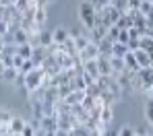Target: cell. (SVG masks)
I'll return each instance as SVG.
<instances>
[{"label": "cell", "instance_id": "obj_21", "mask_svg": "<svg viewBox=\"0 0 153 136\" xmlns=\"http://www.w3.org/2000/svg\"><path fill=\"white\" fill-rule=\"evenodd\" d=\"M46 17H48V10H46L44 6H37V8H35V12H33V21H35V25H42V27H44Z\"/></svg>", "mask_w": 153, "mask_h": 136}, {"label": "cell", "instance_id": "obj_17", "mask_svg": "<svg viewBox=\"0 0 153 136\" xmlns=\"http://www.w3.org/2000/svg\"><path fill=\"white\" fill-rule=\"evenodd\" d=\"M124 64H126V70H130V72H139L141 70V66H139V62H137V58H134L132 52L124 54Z\"/></svg>", "mask_w": 153, "mask_h": 136}, {"label": "cell", "instance_id": "obj_24", "mask_svg": "<svg viewBox=\"0 0 153 136\" xmlns=\"http://www.w3.org/2000/svg\"><path fill=\"white\" fill-rule=\"evenodd\" d=\"M116 27L122 29V31H128V29L132 27V17L128 15V12H124L120 19H118V23H116Z\"/></svg>", "mask_w": 153, "mask_h": 136}, {"label": "cell", "instance_id": "obj_20", "mask_svg": "<svg viewBox=\"0 0 153 136\" xmlns=\"http://www.w3.org/2000/svg\"><path fill=\"white\" fill-rule=\"evenodd\" d=\"M33 54V46L27 41V43H21V46H17V56H21L23 60H29Z\"/></svg>", "mask_w": 153, "mask_h": 136}, {"label": "cell", "instance_id": "obj_7", "mask_svg": "<svg viewBox=\"0 0 153 136\" xmlns=\"http://www.w3.org/2000/svg\"><path fill=\"white\" fill-rule=\"evenodd\" d=\"M95 62H97L100 76H112V66H110V58L108 56H97Z\"/></svg>", "mask_w": 153, "mask_h": 136}, {"label": "cell", "instance_id": "obj_1", "mask_svg": "<svg viewBox=\"0 0 153 136\" xmlns=\"http://www.w3.org/2000/svg\"><path fill=\"white\" fill-rule=\"evenodd\" d=\"M46 72H44V68L42 66H37V68H33L29 74H25V87L21 89L23 93H33V91H37L44 82H46Z\"/></svg>", "mask_w": 153, "mask_h": 136}, {"label": "cell", "instance_id": "obj_13", "mask_svg": "<svg viewBox=\"0 0 153 136\" xmlns=\"http://www.w3.org/2000/svg\"><path fill=\"white\" fill-rule=\"evenodd\" d=\"M105 89L114 95V99H116V101L122 97V87L116 82V79H114V76H108V85H105Z\"/></svg>", "mask_w": 153, "mask_h": 136}, {"label": "cell", "instance_id": "obj_15", "mask_svg": "<svg viewBox=\"0 0 153 136\" xmlns=\"http://www.w3.org/2000/svg\"><path fill=\"white\" fill-rule=\"evenodd\" d=\"M112 118H114V109H112V105H103L102 111H100V122L108 128L110 122H112Z\"/></svg>", "mask_w": 153, "mask_h": 136}, {"label": "cell", "instance_id": "obj_6", "mask_svg": "<svg viewBox=\"0 0 153 136\" xmlns=\"http://www.w3.org/2000/svg\"><path fill=\"white\" fill-rule=\"evenodd\" d=\"M48 56H50V50H48V48H44V46H35V48H33V54H31V60H33L35 66H42L44 60H46Z\"/></svg>", "mask_w": 153, "mask_h": 136}, {"label": "cell", "instance_id": "obj_32", "mask_svg": "<svg viewBox=\"0 0 153 136\" xmlns=\"http://www.w3.org/2000/svg\"><path fill=\"white\" fill-rule=\"evenodd\" d=\"M110 4H112V6H116L120 12H126V10H128V6H126L128 0H110Z\"/></svg>", "mask_w": 153, "mask_h": 136}, {"label": "cell", "instance_id": "obj_52", "mask_svg": "<svg viewBox=\"0 0 153 136\" xmlns=\"http://www.w3.org/2000/svg\"><path fill=\"white\" fill-rule=\"evenodd\" d=\"M149 95H151V99H153V87H151V89H149Z\"/></svg>", "mask_w": 153, "mask_h": 136}, {"label": "cell", "instance_id": "obj_46", "mask_svg": "<svg viewBox=\"0 0 153 136\" xmlns=\"http://www.w3.org/2000/svg\"><path fill=\"white\" fill-rule=\"evenodd\" d=\"M54 136H68V132H66V130H56Z\"/></svg>", "mask_w": 153, "mask_h": 136}, {"label": "cell", "instance_id": "obj_42", "mask_svg": "<svg viewBox=\"0 0 153 136\" xmlns=\"http://www.w3.org/2000/svg\"><path fill=\"white\" fill-rule=\"evenodd\" d=\"M128 39H130V37H128V31H120L118 41H120V43H128Z\"/></svg>", "mask_w": 153, "mask_h": 136}, {"label": "cell", "instance_id": "obj_29", "mask_svg": "<svg viewBox=\"0 0 153 136\" xmlns=\"http://www.w3.org/2000/svg\"><path fill=\"white\" fill-rule=\"evenodd\" d=\"M151 10H153V6H151V0H141V4H139V12L147 17V15H149Z\"/></svg>", "mask_w": 153, "mask_h": 136}, {"label": "cell", "instance_id": "obj_16", "mask_svg": "<svg viewBox=\"0 0 153 136\" xmlns=\"http://www.w3.org/2000/svg\"><path fill=\"white\" fill-rule=\"evenodd\" d=\"M112 43H114V41H110V39H108V35L103 37L100 43H95V46H97L100 56H108V58H110V56H112Z\"/></svg>", "mask_w": 153, "mask_h": 136}, {"label": "cell", "instance_id": "obj_53", "mask_svg": "<svg viewBox=\"0 0 153 136\" xmlns=\"http://www.w3.org/2000/svg\"><path fill=\"white\" fill-rule=\"evenodd\" d=\"M143 136H153V134H149V132H145V134H143Z\"/></svg>", "mask_w": 153, "mask_h": 136}, {"label": "cell", "instance_id": "obj_10", "mask_svg": "<svg viewBox=\"0 0 153 136\" xmlns=\"http://www.w3.org/2000/svg\"><path fill=\"white\" fill-rule=\"evenodd\" d=\"M25 120L23 118H19V115H13V120L8 122V132L10 134H21V130L25 128Z\"/></svg>", "mask_w": 153, "mask_h": 136}, {"label": "cell", "instance_id": "obj_2", "mask_svg": "<svg viewBox=\"0 0 153 136\" xmlns=\"http://www.w3.org/2000/svg\"><path fill=\"white\" fill-rule=\"evenodd\" d=\"M79 15H81V21H83V27L87 29V31H91L93 25H95V8L85 0L83 4H81V8H79Z\"/></svg>", "mask_w": 153, "mask_h": 136}, {"label": "cell", "instance_id": "obj_28", "mask_svg": "<svg viewBox=\"0 0 153 136\" xmlns=\"http://www.w3.org/2000/svg\"><path fill=\"white\" fill-rule=\"evenodd\" d=\"M85 95H87V97H93V99H97V97H100V87H97V82H91V85H87V87H85Z\"/></svg>", "mask_w": 153, "mask_h": 136}, {"label": "cell", "instance_id": "obj_43", "mask_svg": "<svg viewBox=\"0 0 153 136\" xmlns=\"http://www.w3.org/2000/svg\"><path fill=\"white\" fill-rule=\"evenodd\" d=\"M21 64H23V58H21V56H13V68H19V66H21Z\"/></svg>", "mask_w": 153, "mask_h": 136}, {"label": "cell", "instance_id": "obj_55", "mask_svg": "<svg viewBox=\"0 0 153 136\" xmlns=\"http://www.w3.org/2000/svg\"><path fill=\"white\" fill-rule=\"evenodd\" d=\"M0 126H2V124H0Z\"/></svg>", "mask_w": 153, "mask_h": 136}, {"label": "cell", "instance_id": "obj_26", "mask_svg": "<svg viewBox=\"0 0 153 136\" xmlns=\"http://www.w3.org/2000/svg\"><path fill=\"white\" fill-rule=\"evenodd\" d=\"M33 68H37V66H35V64H33V60L29 58V60H23V64L17 68V72H19V74H29Z\"/></svg>", "mask_w": 153, "mask_h": 136}, {"label": "cell", "instance_id": "obj_38", "mask_svg": "<svg viewBox=\"0 0 153 136\" xmlns=\"http://www.w3.org/2000/svg\"><path fill=\"white\" fill-rule=\"evenodd\" d=\"M141 35H143V33H141V29H137V27H130V29H128V37H130V39H139Z\"/></svg>", "mask_w": 153, "mask_h": 136}, {"label": "cell", "instance_id": "obj_50", "mask_svg": "<svg viewBox=\"0 0 153 136\" xmlns=\"http://www.w3.org/2000/svg\"><path fill=\"white\" fill-rule=\"evenodd\" d=\"M2 50H4V43H2V39H0V52H2Z\"/></svg>", "mask_w": 153, "mask_h": 136}, {"label": "cell", "instance_id": "obj_51", "mask_svg": "<svg viewBox=\"0 0 153 136\" xmlns=\"http://www.w3.org/2000/svg\"><path fill=\"white\" fill-rule=\"evenodd\" d=\"M0 136H13V134L10 132H4V134H0Z\"/></svg>", "mask_w": 153, "mask_h": 136}, {"label": "cell", "instance_id": "obj_35", "mask_svg": "<svg viewBox=\"0 0 153 136\" xmlns=\"http://www.w3.org/2000/svg\"><path fill=\"white\" fill-rule=\"evenodd\" d=\"M118 136H137L134 134V128H130V126H122L120 130H116Z\"/></svg>", "mask_w": 153, "mask_h": 136}, {"label": "cell", "instance_id": "obj_9", "mask_svg": "<svg viewBox=\"0 0 153 136\" xmlns=\"http://www.w3.org/2000/svg\"><path fill=\"white\" fill-rule=\"evenodd\" d=\"M105 35H108V27H105L103 23H97V25H93V29H91V37H89V41L100 43Z\"/></svg>", "mask_w": 153, "mask_h": 136}, {"label": "cell", "instance_id": "obj_5", "mask_svg": "<svg viewBox=\"0 0 153 136\" xmlns=\"http://www.w3.org/2000/svg\"><path fill=\"white\" fill-rule=\"evenodd\" d=\"M100 56V52H97V46L93 43V41H89L81 52H79V58H81V62H87V60H95Z\"/></svg>", "mask_w": 153, "mask_h": 136}, {"label": "cell", "instance_id": "obj_19", "mask_svg": "<svg viewBox=\"0 0 153 136\" xmlns=\"http://www.w3.org/2000/svg\"><path fill=\"white\" fill-rule=\"evenodd\" d=\"M29 41V33H27L25 29H17L15 33H13V43H17V46H21V43H27Z\"/></svg>", "mask_w": 153, "mask_h": 136}, {"label": "cell", "instance_id": "obj_40", "mask_svg": "<svg viewBox=\"0 0 153 136\" xmlns=\"http://www.w3.org/2000/svg\"><path fill=\"white\" fill-rule=\"evenodd\" d=\"M13 85H17L19 89H23V87H25V74H17V79H15Z\"/></svg>", "mask_w": 153, "mask_h": 136}, {"label": "cell", "instance_id": "obj_30", "mask_svg": "<svg viewBox=\"0 0 153 136\" xmlns=\"http://www.w3.org/2000/svg\"><path fill=\"white\" fill-rule=\"evenodd\" d=\"M81 107L85 109V111H91V109L95 107V99H93V97H87V95H85V97H83V101H81Z\"/></svg>", "mask_w": 153, "mask_h": 136}, {"label": "cell", "instance_id": "obj_54", "mask_svg": "<svg viewBox=\"0 0 153 136\" xmlns=\"http://www.w3.org/2000/svg\"><path fill=\"white\" fill-rule=\"evenodd\" d=\"M13 136H21V134H13Z\"/></svg>", "mask_w": 153, "mask_h": 136}, {"label": "cell", "instance_id": "obj_37", "mask_svg": "<svg viewBox=\"0 0 153 136\" xmlns=\"http://www.w3.org/2000/svg\"><path fill=\"white\" fill-rule=\"evenodd\" d=\"M13 120V115L8 113V111H4V109H0V124H6L8 126V122Z\"/></svg>", "mask_w": 153, "mask_h": 136}, {"label": "cell", "instance_id": "obj_11", "mask_svg": "<svg viewBox=\"0 0 153 136\" xmlns=\"http://www.w3.org/2000/svg\"><path fill=\"white\" fill-rule=\"evenodd\" d=\"M83 72H87L93 81H97L100 79V70H97V62L95 60H87V62H83Z\"/></svg>", "mask_w": 153, "mask_h": 136}, {"label": "cell", "instance_id": "obj_25", "mask_svg": "<svg viewBox=\"0 0 153 136\" xmlns=\"http://www.w3.org/2000/svg\"><path fill=\"white\" fill-rule=\"evenodd\" d=\"M128 52L126 43H120V41H114L112 43V56H118V58H124V54Z\"/></svg>", "mask_w": 153, "mask_h": 136}, {"label": "cell", "instance_id": "obj_33", "mask_svg": "<svg viewBox=\"0 0 153 136\" xmlns=\"http://www.w3.org/2000/svg\"><path fill=\"white\" fill-rule=\"evenodd\" d=\"M145 113H147L149 126L153 128V99H149V101H147V105H145Z\"/></svg>", "mask_w": 153, "mask_h": 136}, {"label": "cell", "instance_id": "obj_8", "mask_svg": "<svg viewBox=\"0 0 153 136\" xmlns=\"http://www.w3.org/2000/svg\"><path fill=\"white\" fill-rule=\"evenodd\" d=\"M132 54H134V58H137V62H139L141 68H149V66H153V56L147 54L145 50H134Z\"/></svg>", "mask_w": 153, "mask_h": 136}, {"label": "cell", "instance_id": "obj_48", "mask_svg": "<svg viewBox=\"0 0 153 136\" xmlns=\"http://www.w3.org/2000/svg\"><path fill=\"white\" fill-rule=\"evenodd\" d=\"M102 136H118V132H108L105 130V132H102Z\"/></svg>", "mask_w": 153, "mask_h": 136}, {"label": "cell", "instance_id": "obj_18", "mask_svg": "<svg viewBox=\"0 0 153 136\" xmlns=\"http://www.w3.org/2000/svg\"><path fill=\"white\" fill-rule=\"evenodd\" d=\"M83 97H85V91H71V93L64 97V101H66L68 105H76V103L83 101Z\"/></svg>", "mask_w": 153, "mask_h": 136}, {"label": "cell", "instance_id": "obj_36", "mask_svg": "<svg viewBox=\"0 0 153 136\" xmlns=\"http://www.w3.org/2000/svg\"><path fill=\"white\" fill-rule=\"evenodd\" d=\"M35 132H37V130H35V128H33V126H31V124L27 122L25 128L21 130V136H35Z\"/></svg>", "mask_w": 153, "mask_h": 136}, {"label": "cell", "instance_id": "obj_3", "mask_svg": "<svg viewBox=\"0 0 153 136\" xmlns=\"http://www.w3.org/2000/svg\"><path fill=\"white\" fill-rule=\"evenodd\" d=\"M137 76H139V81H141V91H143V93H149V89L153 87V66L141 68V70L137 72Z\"/></svg>", "mask_w": 153, "mask_h": 136}, {"label": "cell", "instance_id": "obj_47", "mask_svg": "<svg viewBox=\"0 0 153 136\" xmlns=\"http://www.w3.org/2000/svg\"><path fill=\"white\" fill-rule=\"evenodd\" d=\"M48 2H50V0H35V4H37V6H44V8H46Z\"/></svg>", "mask_w": 153, "mask_h": 136}, {"label": "cell", "instance_id": "obj_22", "mask_svg": "<svg viewBox=\"0 0 153 136\" xmlns=\"http://www.w3.org/2000/svg\"><path fill=\"white\" fill-rule=\"evenodd\" d=\"M37 43L44 46V48L52 46V43H54V41H52V31H44V29H42V31L37 33Z\"/></svg>", "mask_w": 153, "mask_h": 136}, {"label": "cell", "instance_id": "obj_23", "mask_svg": "<svg viewBox=\"0 0 153 136\" xmlns=\"http://www.w3.org/2000/svg\"><path fill=\"white\" fill-rule=\"evenodd\" d=\"M17 74H19V72H17V68H13V66H6V68L2 70V76H0V79H2L4 82H15Z\"/></svg>", "mask_w": 153, "mask_h": 136}, {"label": "cell", "instance_id": "obj_39", "mask_svg": "<svg viewBox=\"0 0 153 136\" xmlns=\"http://www.w3.org/2000/svg\"><path fill=\"white\" fill-rule=\"evenodd\" d=\"M126 48H128V52H134V50H139V39H128Z\"/></svg>", "mask_w": 153, "mask_h": 136}, {"label": "cell", "instance_id": "obj_31", "mask_svg": "<svg viewBox=\"0 0 153 136\" xmlns=\"http://www.w3.org/2000/svg\"><path fill=\"white\" fill-rule=\"evenodd\" d=\"M120 31H122V29H118L116 25L108 27V39H110V41H118V35H120Z\"/></svg>", "mask_w": 153, "mask_h": 136}, {"label": "cell", "instance_id": "obj_44", "mask_svg": "<svg viewBox=\"0 0 153 136\" xmlns=\"http://www.w3.org/2000/svg\"><path fill=\"white\" fill-rule=\"evenodd\" d=\"M17 0H0V6H15Z\"/></svg>", "mask_w": 153, "mask_h": 136}, {"label": "cell", "instance_id": "obj_27", "mask_svg": "<svg viewBox=\"0 0 153 136\" xmlns=\"http://www.w3.org/2000/svg\"><path fill=\"white\" fill-rule=\"evenodd\" d=\"M73 39H75L76 52H81V50H83V48H85V46H87V43H89V37H87V35H85V33H79V35H76V37H73Z\"/></svg>", "mask_w": 153, "mask_h": 136}, {"label": "cell", "instance_id": "obj_14", "mask_svg": "<svg viewBox=\"0 0 153 136\" xmlns=\"http://www.w3.org/2000/svg\"><path fill=\"white\" fill-rule=\"evenodd\" d=\"M110 66H112V76L126 70V64H124V58H118V56H110Z\"/></svg>", "mask_w": 153, "mask_h": 136}, {"label": "cell", "instance_id": "obj_41", "mask_svg": "<svg viewBox=\"0 0 153 136\" xmlns=\"http://www.w3.org/2000/svg\"><path fill=\"white\" fill-rule=\"evenodd\" d=\"M139 4H141V0H128V10H139ZM126 10V12H128Z\"/></svg>", "mask_w": 153, "mask_h": 136}, {"label": "cell", "instance_id": "obj_4", "mask_svg": "<svg viewBox=\"0 0 153 136\" xmlns=\"http://www.w3.org/2000/svg\"><path fill=\"white\" fill-rule=\"evenodd\" d=\"M56 118H58V130L71 132L76 126V120L73 118V113H60V115H56Z\"/></svg>", "mask_w": 153, "mask_h": 136}, {"label": "cell", "instance_id": "obj_49", "mask_svg": "<svg viewBox=\"0 0 153 136\" xmlns=\"http://www.w3.org/2000/svg\"><path fill=\"white\" fill-rule=\"evenodd\" d=\"M4 68H6V66H4V64L0 62V76H2V70H4Z\"/></svg>", "mask_w": 153, "mask_h": 136}, {"label": "cell", "instance_id": "obj_45", "mask_svg": "<svg viewBox=\"0 0 153 136\" xmlns=\"http://www.w3.org/2000/svg\"><path fill=\"white\" fill-rule=\"evenodd\" d=\"M145 19H147V27H153V10L145 17Z\"/></svg>", "mask_w": 153, "mask_h": 136}, {"label": "cell", "instance_id": "obj_12", "mask_svg": "<svg viewBox=\"0 0 153 136\" xmlns=\"http://www.w3.org/2000/svg\"><path fill=\"white\" fill-rule=\"evenodd\" d=\"M68 37H71V35H68V31H66L64 27H56L54 31H52V41L58 43V46H62Z\"/></svg>", "mask_w": 153, "mask_h": 136}, {"label": "cell", "instance_id": "obj_34", "mask_svg": "<svg viewBox=\"0 0 153 136\" xmlns=\"http://www.w3.org/2000/svg\"><path fill=\"white\" fill-rule=\"evenodd\" d=\"M87 2H89L95 10H102L103 6H108V4H110V0H87Z\"/></svg>", "mask_w": 153, "mask_h": 136}]
</instances>
